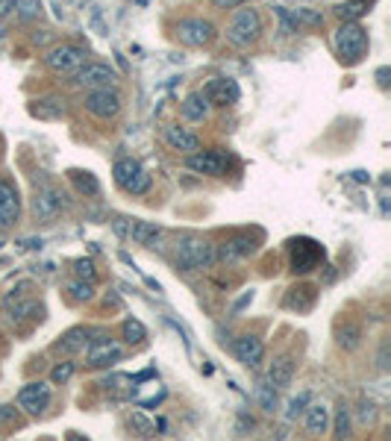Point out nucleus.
<instances>
[{
    "label": "nucleus",
    "instance_id": "obj_22",
    "mask_svg": "<svg viewBox=\"0 0 391 441\" xmlns=\"http://www.w3.org/2000/svg\"><path fill=\"white\" fill-rule=\"evenodd\" d=\"M30 115L42 118V121H56V118L65 115V100L62 97H42L30 104Z\"/></svg>",
    "mask_w": 391,
    "mask_h": 441
},
{
    "label": "nucleus",
    "instance_id": "obj_8",
    "mask_svg": "<svg viewBox=\"0 0 391 441\" xmlns=\"http://www.w3.org/2000/svg\"><path fill=\"white\" fill-rule=\"evenodd\" d=\"M86 112H91L94 118H101V121H109L121 112V94L115 89H103V91H89L86 100H83Z\"/></svg>",
    "mask_w": 391,
    "mask_h": 441
},
{
    "label": "nucleus",
    "instance_id": "obj_21",
    "mask_svg": "<svg viewBox=\"0 0 391 441\" xmlns=\"http://www.w3.org/2000/svg\"><path fill=\"white\" fill-rule=\"evenodd\" d=\"M318 256H321V250H318L315 242H295V256H291V265H295L298 274H306V271H312V268L318 265Z\"/></svg>",
    "mask_w": 391,
    "mask_h": 441
},
{
    "label": "nucleus",
    "instance_id": "obj_16",
    "mask_svg": "<svg viewBox=\"0 0 391 441\" xmlns=\"http://www.w3.org/2000/svg\"><path fill=\"white\" fill-rule=\"evenodd\" d=\"M188 168L198 171V174H209V177H221L227 168V159L218 150H198V153H188Z\"/></svg>",
    "mask_w": 391,
    "mask_h": 441
},
{
    "label": "nucleus",
    "instance_id": "obj_13",
    "mask_svg": "<svg viewBox=\"0 0 391 441\" xmlns=\"http://www.w3.org/2000/svg\"><path fill=\"white\" fill-rule=\"evenodd\" d=\"M232 353H236V359L244 365V368H259V362L265 359V345H262V338L259 335H239L236 338V345H232Z\"/></svg>",
    "mask_w": 391,
    "mask_h": 441
},
{
    "label": "nucleus",
    "instance_id": "obj_25",
    "mask_svg": "<svg viewBox=\"0 0 391 441\" xmlns=\"http://www.w3.org/2000/svg\"><path fill=\"white\" fill-rule=\"evenodd\" d=\"M336 338H339V347L353 353V350L362 347V327L353 324V320H344V324L339 327V333H336Z\"/></svg>",
    "mask_w": 391,
    "mask_h": 441
},
{
    "label": "nucleus",
    "instance_id": "obj_27",
    "mask_svg": "<svg viewBox=\"0 0 391 441\" xmlns=\"http://www.w3.org/2000/svg\"><path fill=\"white\" fill-rule=\"evenodd\" d=\"M365 12H368V0H344V4L336 9V15L341 21H356V18H362Z\"/></svg>",
    "mask_w": 391,
    "mask_h": 441
},
{
    "label": "nucleus",
    "instance_id": "obj_26",
    "mask_svg": "<svg viewBox=\"0 0 391 441\" xmlns=\"http://www.w3.org/2000/svg\"><path fill=\"white\" fill-rule=\"evenodd\" d=\"M71 183L76 186L80 194H89V197L101 194V183H97V177L89 174V171H71Z\"/></svg>",
    "mask_w": 391,
    "mask_h": 441
},
{
    "label": "nucleus",
    "instance_id": "obj_17",
    "mask_svg": "<svg viewBox=\"0 0 391 441\" xmlns=\"http://www.w3.org/2000/svg\"><path fill=\"white\" fill-rule=\"evenodd\" d=\"M165 142H168L174 150H180V153H198V150H200V138L194 135L191 130L180 127V124H168V127H165Z\"/></svg>",
    "mask_w": 391,
    "mask_h": 441
},
{
    "label": "nucleus",
    "instance_id": "obj_30",
    "mask_svg": "<svg viewBox=\"0 0 391 441\" xmlns=\"http://www.w3.org/2000/svg\"><path fill=\"white\" fill-rule=\"evenodd\" d=\"M68 291H71V297L76 300V303H89V300H94V283H89V279H71Z\"/></svg>",
    "mask_w": 391,
    "mask_h": 441
},
{
    "label": "nucleus",
    "instance_id": "obj_45",
    "mask_svg": "<svg viewBox=\"0 0 391 441\" xmlns=\"http://www.w3.org/2000/svg\"><path fill=\"white\" fill-rule=\"evenodd\" d=\"M68 441H89V438H83L80 432H71V435H68Z\"/></svg>",
    "mask_w": 391,
    "mask_h": 441
},
{
    "label": "nucleus",
    "instance_id": "obj_37",
    "mask_svg": "<svg viewBox=\"0 0 391 441\" xmlns=\"http://www.w3.org/2000/svg\"><path fill=\"white\" fill-rule=\"evenodd\" d=\"M309 406V391H303V394H298L295 400L288 403V412H285V418L288 420H298V415H303V409Z\"/></svg>",
    "mask_w": 391,
    "mask_h": 441
},
{
    "label": "nucleus",
    "instance_id": "obj_44",
    "mask_svg": "<svg viewBox=\"0 0 391 441\" xmlns=\"http://www.w3.org/2000/svg\"><path fill=\"white\" fill-rule=\"evenodd\" d=\"M388 77H391L388 68H380V71H377V83H380V89H388Z\"/></svg>",
    "mask_w": 391,
    "mask_h": 441
},
{
    "label": "nucleus",
    "instance_id": "obj_6",
    "mask_svg": "<svg viewBox=\"0 0 391 441\" xmlns=\"http://www.w3.org/2000/svg\"><path fill=\"white\" fill-rule=\"evenodd\" d=\"M74 79H76V86H80V89L103 91V89H115L118 74H115L109 65H103V62H86L80 71L74 74Z\"/></svg>",
    "mask_w": 391,
    "mask_h": 441
},
{
    "label": "nucleus",
    "instance_id": "obj_29",
    "mask_svg": "<svg viewBox=\"0 0 391 441\" xmlns=\"http://www.w3.org/2000/svg\"><path fill=\"white\" fill-rule=\"evenodd\" d=\"M121 333H124V342H127V345H142L144 338H147V330H144V324H142V320H135V318L124 320Z\"/></svg>",
    "mask_w": 391,
    "mask_h": 441
},
{
    "label": "nucleus",
    "instance_id": "obj_2",
    "mask_svg": "<svg viewBox=\"0 0 391 441\" xmlns=\"http://www.w3.org/2000/svg\"><path fill=\"white\" fill-rule=\"evenodd\" d=\"M174 262L183 271H203L215 265V245L206 242V238L198 235H186L177 242V250H174Z\"/></svg>",
    "mask_w": 391,
    "mask_h": 441
},
{
    "label": "nucleus",
    "instance_id": "obj_43",
    "mask_svg": "<svg viewBox=\"0 0 391 441\" xmlns=\"http://www.w3.org/2000/svg\"><path fill=\"white\" fill-rule=\"evenodd\" d=\"M12 9H15V0H0V21H4Z\"/></svg>",
    "mask_w": 391,
    "mask_h": 441
},
{
    "label": "nucleus",
    "instance_id": "obj_1",
    "mask_svg": "<svg viewBox=\"0 0 391 441\" xmlns=\"http://www.w3.org/2000/svg\"><path fill=\"white\" fill-rule=\"evenodd\" d=\"M332 45L344 65H359L368 53V33L356 21H341V27L332 35Z\"/></svg>",
    "mask_w": 391,
    "mask_h": 441
},
{
    "label": "nucleus",
    "instance_id": "obj_9",
    "mask_svg": "<svg viewBox=\"0 0 391 441\" xmlns=\"http://www.w3.org/2000/svg\"><path fill=\"white\" fill-rule=\"evenodd\" d=\"M62 197H65V194H62L60 189H53L50 183L38 186V189H35V197H33V215H35L38 220H53L56 215L62 212V206H65Z\"/></svg>",
    "mask_w": 391,
    "mask_h": 441
},
{
    "label": "nucleus",
    "instance_id": "obj_3",
    "mask_svg": "<svg viewBox=\"0 0 391 441\" xmlns=\"http://www.w3.org/2000/svg\"><path fill=\"white\" fill-rule=\"evenodd\" d=\"M224 35H227V42L236 45V48L253 45L262 35V18H259V12L253 9V6L236 9V12H232V18H230L227 30H224Z\"/></svg>",
    "mask_w": 391,
    "mask_h": 441
},
{
    "label": "nucleus",
    "instance_id": "obj_4",
    "mask_svg": "<svg viewBox=\"0 0 391 441\" xmlns=\"http://www.w3.org/2000/svg\"><path fill=\"white\" fill-rule=\"evenodd\" d=\"M112 177L127 194H147L150 191V174L142 168V162H135V159H130V156L115 162Z\"/></svg>",
    "mask_w": 391,
    "mask_h": 441
},
{
    "label": "nucleus",
    "instance_id": "obj_34",
    "mask_svg": "<svg viewBox=\"0 0 391 441\" xmlns=\"http://www.w3.org/2000/svg\"><path fill=\"white\" fill-rule=\"evenodd\" d=\"M273 15L280 18V27H283V33H285V35H295V33L300 30V27L295 24V15H291L285 6H273Z\"/></svg>",
    "mask_w": 391,
    "mask_h": 441
},
{
    "label": "nucleus",
    "instance_id": "obj_36",
    "mask_svg": "<svg viewBox=\"0 0 391 441\" xmlns=\"http://www.w3.org/2000/svg\"><path fill=\"white\" fill-rule=\"evenodd\" d=\"M24 418L18 415L15 406H0V427H21Z\"/></svg>",
    "mask_w": 391,
    "mask_h": 441
},
{
    "label": "nucleus",
    "instance_id": "obj_38",
    "mask_svg": "<svg viewBox=\"0 0 391 441\" xmlns=\"http://www.w3.org/2000/svg\"><path fill=\"white\" fill-rule=\"evenodd\" d=\"M74 274H76V279H89V283H94V265L89 262V259L74 262Z\"/></svg>",
    "mask_w": 391,
    "mask_h": 441
},
{
    "label": "nucleus",
    "instance_id": "obj_32",
    "mask_svg": "<svg viewBox=\"0 0 391 441\" xmlns=\"http://www.w3.org/2000/svg\"><path fill=\"white\" fill-rule=\"evenodd\" d=\"M15 9L24 21H33V18L42 15V0H15Z\"/></svg>",
    "mask_w": 391,
    "mask_h": 441
},
{
    "label": "nucleus",
    "instance_id": "obj_40",
    "mask_svg": "<svg viewBox=\"0 0 391 441\" xmlns=\"http://www.w3.org/2000/svg\"><path fill=\"white\" fill-rule=\"evenodd\" d=\"M132 424H135V427H139V430H142V435H150V432H153V427L147 424V420H144V418H142L139 412H135V415H132Z\"/></svg>",
    "mask_w": 391,
    "mask_h": 441
},
{
    "label": "nucleus",
    "instance_id": "obj_24",
    "mask_svg": "<svg viewBox=\"0 0 391 441\" xmlns=\"http://www.w3.org/2000/svg\"><path fill=\"white\" fill-rule=\"evenodd\" d=\"M180 115L186 118V121H203V118L209 115V97L203 91H191L183 106H180Z\"/></svg>",
    "mask_w": 391,
    "mask_h": 441
},
{
    "label": "nucleus",
    "instance_id": "obj_28",
    "mask_svg": "<svg viewBox=\"0 0 391 441\" xmlns=\"http://www.w3.org/2000/svg\"><path fill=\"white\" fill-rule=\"evenodd\" d=\"M256 400H259L262 412H268V415L277 412V389H273L271 383H259L256 386Z\"/></svg>",
    "mask_w": 391,
    "mask_h": 441
},
{
    "label": "nucleus",
    "instance_id": "obj_18",
    "mask_svg": "<svg viewBox=\"0 0 391 441\" xmlns=\"http://www.w3.org/2000/svg\"><path fill=\"white\" fill-rule=\"evenodd\" d=\"M162 235V227L153 224V220H135L130 218V233H127V242H135V245H144V247H153L159 242Z\"/></svg>",
    "mask_w": 391,
    "mask_h": 441
},
{
    "label": "nucleus",
    "instance_id": "obj_19",
    "mask_svg": "<svg viewBox=\"0 0 391 441\" xmlns=\"http://www.w3.org/2000/svg\"><path fill=\"white\" fill-rule=\"evenodd\" d=\"M303 427L309 435H324L329 432V409L324 403H309L303 409Z\"/></svg>",
    "mask_w": 391,
    "mask_h": 441
},
{
    "label": "nucleus",
    "instance_id": "obj_42",
    "mask_svg": "<svg viewBox=\"0 0 391 441\" xmlns=\"http://www.w3.org/2000/svg\"><path fill=\"white\" fill-rule=\"evenodd\" d=\"M380 371H388V342H382V347H380Z\"/></svg>",
    "mask_w": 391,
    "mask_h": 441
},
{
    "label": "nucleus",
    "instance_id": "obj_12",
    "mask_svg": "<svg viewBox=\"0 0 391 441\" xmlns=\"http://www.w3.org/2000/svg\"><path fill=\"white\" fill-rule=\"evenodd\" d=\"M21 218V197L9 179H0V230H9Z\"/></svg>",
    "mask_w": 391,
    "mask_h": 441
},
{
    "label": "nucleus",
    "instance_id": "obj_15",
    "mask_svg": "<svg viewBox=\"0 0 391 441\" xmlns=\"http://www.w3.org/2000/svg\"><path fill=\"white\" fill-rule=\"evenodd\" d=\"M250 253H253V242L247 235H236V238H230V242L215 247V262L236 265V262H242V259L250 256Z\"/></svg>",
    "mask_w": 391,
    "mask_h": 441
},
{
    "label": "nucleus",
    "instance_id": "obj_39",
    "mask_svg": "<svg viewBox=\"0 0 391 441\" xmlns=\"http://www.w3.org/2000/svg\"><path fill=\"white\" fill-rule=\"evenodd\" d=\"M112 230L118 233L121 238H127V233H130V218H115V220H112Z\"/></svg>",
    "mask_w": 391,
    "mask_h": 441
},
{
    "label": "nucleus",
    "instance_id": "obj_11",
    "mask_svg": "<svg viewBox=\"0 0 391 441\" xmlns=\"http://www.w3.org/2000/svg\"><path fill=\"white\" fill-rule=\"evenodd\" d=\"M86 350H89L86 359H89L91 368H106V365H115V362H121V359H124V347L109 342V338H103V335L91 338Z\"/></svg>",
    "mask_w": 391,
    "mask_h": 441
},
{
    "label": "nucleus",
    "instance_id": "obj_7",
    "mask_svg": "<svg viewBox=\"0 0 391 441\" xmlns=\"http://www.w3.org/2000/svg\"><path fill=\"white\" fill-rule=\"evenodd\" d=\"M177 38L188 48H203L215 38V24L206 18H183L177 24Z\"/></svg>",
    "mask_w": 391,
    "mask_h": 441
},
{
    "label": "nucleus",
    "instance_id": "obj_10",
    "mask_svg": "<svg viewBox=\"0 0 391 441\" xmlns=\"http://www.w3.org/2000/svg\"><path fill=\"white\" fill-rule=\"evenodd\" d=\"M50 386L42 383V379H35V383H27L21 391H18V406L30 415H42L47 406H50Z\"/></svg>",
    "mask_w": 391,
    "mask_h": 441
},
{
    "label": "nucleus",
    "instance_id": "obj_31",
    "mask_svg": "<svg viewBox=\"0 0 391 441\" xmlns=\"http://www.w3.org/2000/svg\"><path fill=\"white\" fill-rule=\"evenodd\" d=\"M332 435H336V441H347V438H350V412H347L344 406H339V412H336Z\"/></svg>",
    "mask_w": 391,
    "mask_h": 441
},
{
    "label": "nucleus",
    "instance_id": "obj_5",
    "mask_svg": "<svg viewBox=\"0 0 391 441\" xmlns=\"http://www.w3.org/2000/svg\"><path fill=\"white\" fill-rule=\"evenodd\" d=\"M45 65L53 71V74H65V77H74L86 65V50L76 48V45H56L47 50L45 56Z\"/></svg>",
    "mask_w": 391,
    "mask_h": 441
},
{
    "label": "nucleus",
    "instance_id": "obj_14",
    "mask_svg": "<svg viewBox=\"0 0 391 441\" xmlns=\"http://www.w3.org/2000/svg\"><path fill=\"white\" fill-rule=\"evenodd\" d=\"M203 94L209 97V104H221V106H232V104H239V83L232 77H218V79H212V83L203 89Z\"/></svg>",
    "mask_w": 391,
    "mask_h": 441
},
{
    "label": "nucleus",
    "instance_id": "obj_33",
    "mask_svg": "<svg viewBox=\"0 0 391 441\" xmlns=\"http://www.w3.org/2000/svg\"><path fill=\"white\" fill-rule=\"evenodd\" d=\"M291 15H295V24H298V27H300V24H306V27H321V24H324V15L315 12V9H295Z\"/></svg>",
    "mask_w": 391,
    "mask_h": 441
},
{
    "label": "nucleus",
    "instance_id": "obj_23",
    "mask_svg": "<svg viewBox=\"0 0 391 441\" xmlns=\"http://www.w3.org/2000/svg\"><path fill=\"white\" fill-rule=\"evenodd\" d=\"M291 376H295V362H291L288 356H277L268 368V383L273 389H285L291 386Z\"/></svg>",
    "mask_w": 391,
    "mask_h": 441
},
{
    "label": "nucleus",
    "instance_id": "obj_41",
    "mask_svg": "<svg viewBox=\"0 0 391 441\" xmlns=\"http://www.w3.org/2000/svg\"><path fill=\"white\" fill-rule=\"evenodd\" d=\"M242 4H244V0H212V6H218V9H236Z\"/></svg>",
    "mask_w": 391,
    "mask_h": 441
},
{
    "label": "nucleus",
    "instance_id": "obj_20",
    "mask_svg": "<svg viewBox=\"0 0 391 441\" xmlns=\"http://www.w3.org/2000/svg\"><path fill=\"white\" fill-rule=\"evenodd\" d=\"M89 335H91V333H89L86 327H74V330H68V333L60 338V342L53 345V350H56V353H65V356H71V353H80V350H86V347H89V342H91Z\"/></svg>",
    "mask_w": 391,
    "mask_h": 441
},
{
    "label": "nucleus",
    "instance_id": "obj_35",
    "mask_svg": "<svg viewBox=\"0 0 391 441\" xmlns=\"http://www.w3.org/2000/svg\"><path fill=\"white\" fill-rule=\"evenodd\" d=\"M71 376H74V362H60V365L50 371V383L53 386H65Z\"/></svg>",
    "mask_w": 391,
    "mask_h": 441
}]
</instances>
